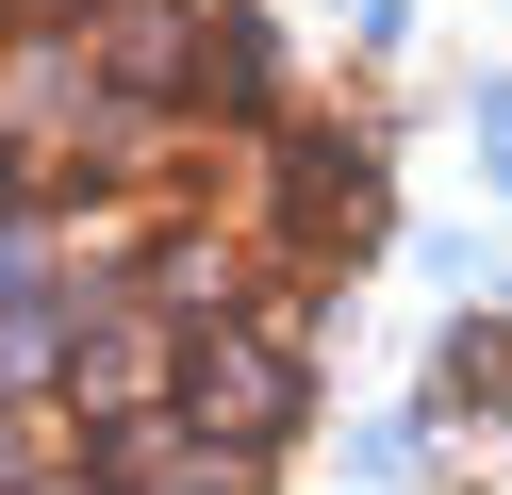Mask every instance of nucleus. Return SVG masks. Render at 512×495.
Masks as SVG:
<instances>
[{"label": "nucleus", "instance_id": "nucleus-1", "mask_svg": "<svg viewBox=\"0 0 512 495\" xmlns=\"http://www.w3.org/2000/svg\"><path fill=\"white\" fill-rule=\"evenodd\" d=\"M380 248V132L265 0H0V495H265Z\"/></svg>", "mask_w": 512, "mask_h": 495}]
</instances>
